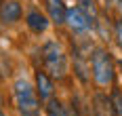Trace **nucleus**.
Returning a JSON list of instances; mask_svg holds the SVG:
<instances>
[{"label":"nucleus","mask_w":122,"mask_h":116,"mask_svg":"<svg viewBox=\"0 0 122 116\" xmlns=\"http://www.w3.org/2000/svg\"><path fill=\"white\" fill-rule=\"evenodd\" d=\"M40 55H42V65H44V72L49 74L51 78H65L67 74V57H65V51L59 42L55 40H49L42 44L40 49Z\"/></svg>","instance_id":"obj_1"},{"label":"nucleus","mask_w":122,"mask_h":116,"mask_svg":"<svg viewBox=\"0 0 122 116\" xmlns=\"http://www.w3.org/2000/svg\"><path fill=\"white\" fill-rule=\"evenodd\" d=\"M91 72L93 78L99 87H110L114 84V78H116V70H114V59H112L110 51L105 49H95L91 55Z\"/></svg>","instance_id":"obj_2"},{"label":"nucleus","mask_w":122,"mask_h":116,"mask_svg":"<svg viewBox=\"0 0 122 116\" xmlns=\"http://www.w3.org/2000/svg\"><path fill=\"white\" fill-rule=\"evenodd\" d=\"M15 103L21 116H40V97L23 78L15 82Z\"/></svg>","instance_id":"obj_3"},{"label":"nucleus","mask_w":122,"mask_h":116,"mask_svg":"<svg viewBox=\"0 0 122 116\" xmlns=\"http://www.w3.org/2000/svg\"><path fill=\"white\" fill-rule=\"evenodd\" d=\"M65 23H67V27L72 30L74 34H84L86 30L91 27L88 19H86V15L82 13L78 6H74V9H67V11H65Z\"/></svg>","instance_id":"obj_4"},{"label":"nucleus","mask_w":122,"mask_h":116,"mask_svg":"<svg viewBox=\"0 0 122 116\" xmlns=\"http://www.w3.org/2000/svg\"><path fill=\"white\" fill-rule=\"evenodd\" d=\"M53 91H55V84H53V78L44 72V70H38L36 72V93L40 99H51L53 97Z\"/></svg>","instance_id":"obj_5"},{"label":"nucleus","mask_w":122,"mask_h":116,"mask_svg":"<svg viewBox=\"0 0 122 116\" xmlns=\"http://www.w3.org/2000/svg\"><path fill=\"white\" fill-rule=\"evenodd\" d=\"M0 19L4 23H15L21 19V4L17 0H4L0 2Z\"/></svg>","instance_id":"obj_6"},{"label":"nucleus","mask_w":122,"mask_h":116,"mask_svg":"<svg viewBox=\"0 0 122 116\" xmlns=\"http://www.w3.org/2000/svg\"><path fill=\"white\" fill-rule=\"evenodd\" d=\"M93 114L95 116H114L112 99L105 93H95L93 95Z\"/></svg>","instance_id":"obj_7"},{"label":"nucleus","mask_w":122,"mask_h":116,"mask_svg":"<svg viewBox=\"0 0 122 116\" xmlns=\"http://www.w3.org/2000/svg\"><path fill=\"white\" fill-rule=\"evenodd\" d=\"M46 9H49V15H51V21L55 26H63L65 23V4L63 0H46Z\"/></svg>","instance_id":"obj_8"},{"label":"nucleus","mask_w":122,"mask_h":116,"mask_svg":"<svg viewBox=\"0 0 122 116\" xmlns=\"http://www.w3.org/2000/svg\"><path fill=\"white\" fill-rule=\"evenodd\" d=\"M25 23H27V27H30L32 32L42 34V32H46V27H49V19L40 13V11H30L27 17H25Z\"/></svg>","instance_id":"obj_9"},{"label":"nucleus","mask_w":122,"mask_h":116,"mask_svg":"<svg viewBox=\"0 0 122 116\" xmlns=\"http://www.w3.org/2000/svg\"><path fill=\"white\" fill-rule=\"evenodd\" d=\"M84 57H86L84 53L80 51L78 47H74V72H76V76L80 78L82 82L88 80V74H86V72L91 70V63H88V65L84 63Z\"/></svg>","instance_id":"obj_10"},{"label":"nucleus","mask_w":122,"mask_h":116,"mask_svg":"<svg viewBox=\"0 0 122 116\" xmlns=\"http://www.w3.org/2000/svg\"><path fill=\"white\" fill-rule=\"evenodd\" d=\"M78 9H80V11L86 15V19H88L91 27L97 26V19H99V17H97V6H95V2H93V0H80Z\"/></svg>","instance_id":"obj_11"},{"label":"nucleus","mask_w":122,"mask_h":116,"mask_svg":"<svg viewBox=\"0 0 122 116\" xmlns=\"http://www.w3.org/2000/svg\"><path fill=\"white\" fill-rule=\"evenodd\" d=\"M63 114H65V105L59 99H55V97L46 99V116H63Z\"/></svg>","instance_id":"obj_12"},{"label":"nucleus","mask_w":122,"mask_h":116,"mask_svg":"<svg viewBox=\"0 0 122 116\" xmlns=\"http://www.w3.org/2000/svg\"><path fill=\"white\" fill-rule=\"evenodd\" d=\"M110 99H112V105H114V116H122V91L114 89Z\"/></svg>","instance_id":"obj_13"},{"label":"nucleus","mask_w":122,"mask_h":116,"mask_svg":"<svg viewBox=\"0 0 122 116\" xmlns=\"http://www.w3.org/2000/svg\"><path fill=\"white\" fill-rule=\"evenodd\" d=\"M114 34H116V42H118V47L122 49V19L114 21Z\"/></svg>","instance_id":"obj_14"},{"label":"nucleus","mask_w":122,"mask_h":116,"mask_svg":"<svg viewBox=\"0 0 122 116\" xmlns=\"http://www.w3.org/2000/svg\"><path fill=\"white\" fill-rule=\"evenodd\" d=\"M63 116H78V112H76V110H67V108H65V114Z\"/></svg>","instance_id":"obj_15"},{"label":"nucleus","mask_w":122,"mask_h":116,"mask_svg":"<svg viewBox=\"0 0 122 116\" xmlns=\"http://www.w3.org/2000/svg\"><path fill=\"white\" fill-rule=\"evenodd\" d=\"M120 13H122V0H120Z\"/></svg>","instance_id":"obj_16"},{"label":"nucleus","mask_w":122,"mask_h":116,"mask_svg":"<svg viewBox=\"0 0 122 116\" xmlns=\"http://www.w3.org/2000/svg\"><path fill=\"white\" fill-rule=\"evenodd\" d=\"M0 116H4V114H2V110H0Z\"/></svg>","instance_id":"obj_17"},{"label":"nucleus","mask_w":122,"mask_h":116,"mask_svg":"<svg viewBox=\"0 0 122 116\" xmlns=\"http://www.w3.org/2000/svg\"><path fill=\"white\" fill-rule=\"evenodd\" d=\"M120 68H122V61H120Z\"/></svg>","instance_id":"obj_18"}]
</instances>
